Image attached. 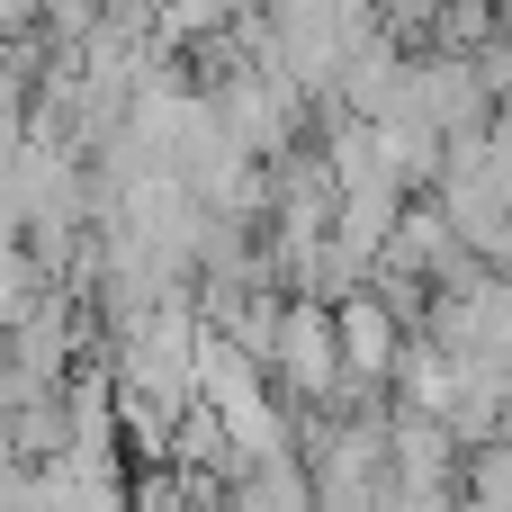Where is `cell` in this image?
Segmentation results:
<instances>
[{
    "instance_id": "obj_2",
    "label": "cell",
    "mask_w": 512,
    "mask_h": 512,
    "mask_svg": "<svg viewBox=\"0 0 512 512\" xmlns=\"http://www.w3.org/2000/svg\"><path fill=\"white\" fill-rule=\"evenodd\" d=\"M333 342H342V369L351 378H396V360H405V342H414V315L369 279V288H342L333 297Z\"/></svg>"
},
{
    "instance_id": "obj_3",
    "label": "cell",
    "mask_w": 512,
    "mask_h": 512,
    "mask_svg": "<svg viewBox=\"0 0 512 512\" xmlns=\"http://www.w3.org/2000/svg\"><path fill=\"white\" fill-rule=\"evenodd\" d=\"M45 288H54V270L36 261V243H0V324H18Z\"/></svg>"
},
{
    "instance_id": "obj_1",
    "label": "cell",
    "mask_w": 512,
    "mask_h": 512,
    "mask_svg": "<svg viewBox=\"0 0 512 512\" xmlns=\"http://www.w3.org/2000/svg\"><path fill=\"white\" fill-rule=\"evenodd\" d=\"M270 378H279V396H288L297 414H324V405L351 387L342 342H333V297L288 288V315H279V342H270Z\"/></svg>"
},
{
    "instance_id": "obj_4",
    "label": "cell",
    "mask_w": 512,
    "mask_h": 512,
    "mask_svg": "<svg viewBox=\"0 0 512 512\" xmlns=\"http://www.w3.org/2000/svg\"><path fill=\"white\" fill-rule=\"evenodd\" d=\"M99 18H108V0H36V36H45V45H63V54H72V45H90V36H99Z\"/></svg>"
}]
</instances>
